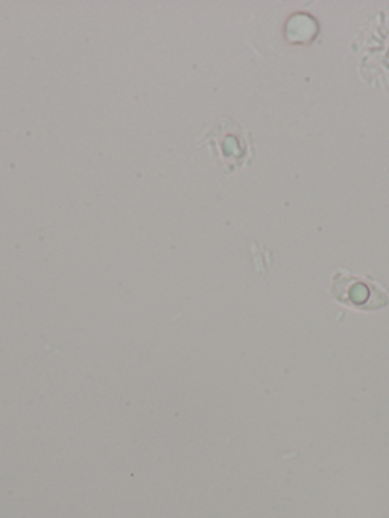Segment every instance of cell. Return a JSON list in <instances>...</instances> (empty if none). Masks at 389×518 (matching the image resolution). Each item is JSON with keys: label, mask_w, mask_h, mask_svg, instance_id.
<instances>
[{"label": "cell", "mask_w": 389, "mask_h": 518, "mask_svg": "<svg viewBox=\"0 0 389 518\" xmlns=\"http://www.w3.org/2000/svg\"><path fill=\"white\" fill-rule=\"evenodd\" d=\"M210 140L218 152L219 160H221L224 168L228 172L242 168L250 162L253 157V145H251L250 136L242 131L236 122L231 121L228 117H221L213 125L212 130L207 131L203 142Z\"/></svg>", "instance_id": "7a4b0ae2"}, {"label": "cell", "mask_w": 389, "mask_h": 518, "mask_svg": "<svg viewBox=\"0 0 389 518\" xmlns=\"http://www.w3.org/2000/svg\"><path fill=\"white\" fill-rule=\"evenodd\" d=\"M329 294L339 304L359 312H377L389 306L388 292L377 280L352 274L347 269L333 274Z\"/></svg>", "instance_id": "6da1fadb"}]
</instances>
